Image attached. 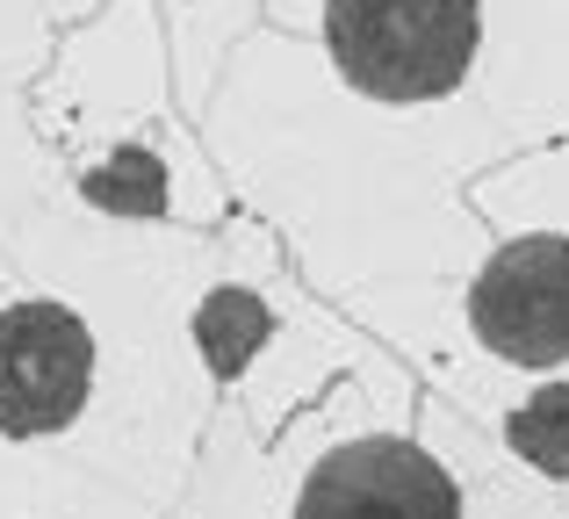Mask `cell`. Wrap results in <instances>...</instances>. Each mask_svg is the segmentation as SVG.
Segmentation results:
<instances>
[{
    "instance_id": "cell-1",
    "label": "cell",
    "mask_w": 569,
    "mask_h": 519,
    "mask_svg": "<svg viewBox=\"0 0 569 519\" xmlns=\"http://www.w3.org/2000/svg\"><path fill=\"white\" fill-rule=\"evenodd\" d=\"M483 43V0H332L325 51L376 101H440L469 80Z\"/></svg>"
},
{
    "instance_id": "cell-2",
    "label": "cell",
    "mask_w": 569,
    "mask_h": 519,
    "mask_svg": "<svg viewBox=\"0 0 569 519\" xmlns=\"http://www.w3.org/2000/svg\"><path fill=\"white\" fill-rule=\"evenodd\" d=\"M87 390H94V332L80 310L51 296L0 310V433H66L87 411Z\"/></svg>"
},
{
    "instance_id": "cell-3",
    "label": "cell",
    "mask_w": 569,
    "mask_h": 519,
    "mask_svg": "<svg viewBox=\"0 0 569 519\" xmlns=\"http://www.w3.org/2000/svg\"><path fill=\"white\" fill-rule=\"evenodd\" d=\"M469 325L512 368L569 361V239L527 231V239L498 246L469 289Z\"/></svg>"
},
{
    "instance_id": "cell-4",
    "label": "cell",
    "mask_w": 569,
    "mask_h": 519,
    "mask_svg": "<svg viewBox=\"0 0 569 519\" xmlns=\"http://www.w3.org/2000/svg\"><path fill=\"white\" fill-rule=\"evenodd\" d=\"M296 519H461V491L418 440H347L296 491Z\"/></svg>"
},
{
    "instance_id": "cell-5",
    "label": "cell",
    "mask_w": 569,
    "mask_h": 519,
    "mask_svg": "<svg viewBox=\"0 0 569 519\" xmlns=\"http://www.w3.org/2000/svg\"><path fill=\"white\" fill-rule=\"evenodd\" d=\"M274 339V310L260 303L252 289H209L202 310H194V347H202V361L217 368V376H246L252 353Z\"/></svg>"
},
{
    "instance_id": "cell-6",
    "label": "cell",
    "mask_w": 569,
    "mask_h": 519,
    "mask_svg": "<svg viewBox=\"0 0 569 519\" xmlns=\"http://www.w3.org/2000/svg\"><path fill=\"white\" fill-rule=\"evenodd\" d=\"M80 196L109 217H159L167 210V167L144 144H123V152H109L101 167L80 173Z\"/></svg>"
},
{
    "instance_id": "cell-7",
    "label": "cell",
    "mask_w": 569,
    "mask_h": 519,
    "mask_svg": "<svg viewBox=\"0 0 569 519\" xmlns=\"http://www.w3.org/2000/svg\"><path fill=\"white\" fill-rule=\"evenodd\" d=\"M505 440H512V455L527 469H541V477H569V382L533 390L527 405L505 419Z\"/></svg>"
}]
</instances>
